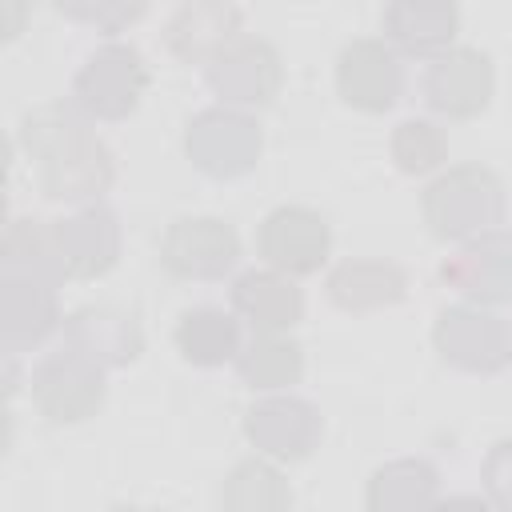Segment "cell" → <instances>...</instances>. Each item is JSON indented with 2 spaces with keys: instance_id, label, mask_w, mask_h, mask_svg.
Returning a JSON list of instances; mask_svg holds the SVG:
<instances>
[{
  "instance_id": "cell-12",
  "label": "cell",
  "mask_w": 512,
  "mask_h": 512,
  "mask_svg": "<svg viewBox=\"0 0 512 512\" xmlns=\"http://www.w3.org/2000/svg\"><path fill=\"white\" fill-rule=\"evenodd\" d=\"M64 340L72 352L88 356L100 368L104 364H128L144 348L140 320L124 308H112V304H88V308L72 312L64 324Z\"/></svg>"
},
{
  "instance_id": "cell-29",
  "label": "cell",
  "mask_w": 512,
  "mask_h": 512,
  "mask_svg": "<svg viewBox=\"0 0 512 512\" xmlns=\"http://www.w3.org/2000/svg\"><path fill=\"white\" fill-rule=\"evenodd\" d=\"M28 20V4L20 0H0V40H12Z\"/></svg>"
},
{
  "instance_id": "cell-27",
  "label": "cell",
  "mask_w": 512,
  "mask_h": 512,
  "mask_svg": "<svg viewBox=\"0 0 512 512\" xmlns=\"http://www.w3.org/2000/svg\"><path fill=\"white\" fill-rule=\"evenodd\" d=\"M444 152H448V144H444L440 128L428 120H404L392 136V156L404 172H428L444 160Z\"/></svg>"
},
{
  "instance_id": "cell-17",
  "label": "cell",
  "mask_w": 512,
  "mask_h": 512,
  "mask_svg": "<svg viewBox=\"0 0 512 512\" xmlns=\"http://www.w3.org/2000/svg\"><path fill=\"white\" fill-rule=\"evenodd\" d=\"M456 8L444 0H396L384 8V32L400 52L436 56L456 36Z\"/></svg>"
},
{
  "instance_id": "cell-3",
  "label": "cell",
  "mask_w": 512,
  "mask_h": 512,
  "mask_svg": "<svg viewBox=\"0 0 512 512\" xmlns=\"http://www.w3.org/2000/svg\"><path fill=\"white\" fill-rule=\"evenodd\" d=\"M32 396L52 424L88 420L104 404V368L72 348L52 352L32 376Z\"/></svg>"
},
{
  "instance_id": "cell-32",
  "label": "cell",
  "mask_w": 512,
  "mask_h": 512,
  "mask_svg": "<svg viewBox=\"0 0 512 512\" xmlns=\"http://www.w3.org/2000/svg\"><path fill=\"white\" fill-rule=\"evenodd\" d=\"M8 444H12V420H8V412H4V404H0V456L8 452Z\"/></svg>"
},
{
  "instance_id": "cell-16",
  "label": "cell",
  "mask_w": 512,
  "mask_h": 512,
  "mask_svg": "<svg viewBox=\"0 0 512 512\" xmlns=\"http://www.w3.org/2000/svg\"><path fill=\"white\" fill-rule=\"evenodd\" d=\"M60 324L56 292L36 280L0 276V344L32 348Z\"/></svg>"
},
{
  "instance_id": "cell-30",
  "label": "cell",
  "mask_w": 512,
  "mask_h": 512,
  "mask_svg": "<svg viewBox=\"0 0 512 512\" xmlns=\"http://www.w3.org/2000/svg\"><path fill=\"white\" fill-rule=\"evenodd\" d=\"M16 388H20V360L12 348L0 344V400H8Z\"/></svg>"
},
{
  "instance_id": "cell-26",
  "label": "cell",
  "mask_w": 512,
  "mask_h": 512,
  "mask_svg": "<svg viewBox=\"0 0 512 512\" xmlns=\"http://www.w3.org/2000/svg\"><path fill=\"white\" fill-rule=\"evenodd\" d=\"M84 124H88V116H84L76 104L56 100V104H40V108H32V112L24 116L20 140H24V148L40 160L48 148H56L64 136H72V132L84 128Z\"/></svg>"
},
{
  "instance_id": "cell-6",
  "label": "cell",
  "mask_w": 512,
  "mask_h": 512,
  "mask_svg": "<svg viewBox=\"0 0 512 512\" xmlns=\"http://www.w3.org/2000/svg\"><path fill=\"white\" fill-rule=\"evenodd\" d=\"M236 256H240V240L232 224L216 216L176 220L160 244V260L168 264V272L188 276V280H216L236 264Z\"/></svg>"
},
{
  "instance_id": "cell-33",
  "label": "cell",
  "mask_w": 512,
  "mask_h": 512,
  "mask_svg": "<svg viewBox=\"0 0 512 512\" xmlns=\"http://www.w3.org/2000/svg\"><path fill=\"white\" fill-rule=\"evenodd\" d=\"M8 164H12V144L0 136V184H4V176H8Z\"/></svg>"
},
{
  "instance_id": "cell-8",
  "label": "cell",
  "mask_w": 512,
  "mask_h": 512,
  "mask_svg": "<svg viewBox=\"0 0 512 512\" xmlns=\"http://www.w3.org/2000/svg\"><path fill=\"white\" fill-rule=\"evenodd\" d=\"M336 84L352 108L384 112L404 92V68H400V56L384 40H352L340 52Z\"/></svg>"
},
{
  "instance_id": "cell-5",
  "label": "cell",
  "mask_w": 512,
  "mask_h": 512,
  "mask_svg": "<svg viewBox=\"0 0 512 512\" xmlns=\"http://www.w3.org/2000/svg\"><path fill=\"white\" fill-rule=\"evenodd\" d=\"M188 156L208 176H244L260 156V128L244 112L208 108L188 124Z\"/></svg>"
},
{
  "instance_id": "cell-7",
  "label": "cell",
  "mask_w": 512,
  "mask_h": 512,
  "mask_svg": "<svg viewBox=\"0 0 512 512\" xmlns=\"http://www.w3.org/2000/svg\"><path fill=\"white\" fill-rule=\"evenodd\" d=\"M208 84L232 104H268L280 92V56L268 40L236 36L208 60Z\"/></svg>"
},
{
  "instance_id": "cell-19",
  "label": "cell",
  "mask_w": 512,
  "mask_h": 512,
  "mask_svg": "<svg viewBox=\"0 0 512 512\" xmlns=\"http://www.w3.org/2000/svg\"><path fill=\"white\" fill-rule=\"evenodd\" d=\"M232 308L256 328V332H284L300 320L304 296L300 288L280 272H244L232 288Z\"/></svg>"
},
{
  "instance_id": "cell-20",
  "label": "cell",
  "mask_w": 512,
  "mask_h": 512,
  "mask_svg": "<svg viewBox=\"0 0 512 512\" xmlns=\"http://www.w3.org/2000/svg\"><path fill=\"white\" fill-rule=\"evenodd\" d=\"M0 272L52 288L64 276L60 248H56V228H48L44 220H32V216L8 224L4 236H0Z\"/></svg>"
},
{
  "instance_id": "cell-25",
  "label": "cell",
  "mask_w": 512,
  "mask_h": 512,
  "mask_svg": "<svg viewBox=\"0 0 512 512\" xmlns=\"http://www.w3.org/2000/svg\"><path fill=\"white\" fill-rule=\"evenodd\" d=\"M236 364H240V376L252 388H280V384H296L300 380L304 356H300V348L292 340H284L276 332H260L248 348L236 352Z\"/></svg>"
},
{
  "instance_id": "cell-24",
  "label": "cell",
  "mask_w": 512,
  "mask_h": 512,
  "mask_svg": "<svg viewBox=\"0 0 512 512\" xmlns=\"http://www.w3.org/2000/svg\"><path fill=\"white\" fill-rule=\"evenodd\" d=\"M288 504V480L264 460H244L224 480V512H288Z\"/></svg>"
},
{
  "instance_id": "cell-22",
  "label": "cell",
  "mask_w": 512,
  "mask_h": 512,
  "mask_svg": "<svg viewBox=\"0 0 512 512\" xmlns=\"http://www.w3.org/2000/svg\"><path fill=\"white\" fill-rule=\"evenodd\" d=\"M436 504V468L424 460H392L368 484V512H428Z\"/></svg>"
},
{
  "instance_id": "cell-31",
  "label": "cell",
  "mask_w": 512,
  "mask_h": 512,
  "mask_svg": "<svg viewBox=\"0 0 512 512\" xmlns=\"http://www.w3.org/2000/svg\"><path fill=\"white\" fill-rule=\"evenodd\" d=\"M428 512H492L480 496H452V500H444V504H432Z\"/></svg>"
},
{
  "instance_id": "cell-10",
  "label": "cell",
  "mask_w": 512,
  "mask_h": 512,
  "mask_svg": "<svg viewBox=\"0 0 512 512\" xmlns=\"http://www.w3.org/2000/svg\"><path fill=\"white\" fill-rule=\"evenodd\" d=\"M492 84H496V76H492L488 56L476 48H456V52H444L432 60V68L424 76V100L436 112L464 120L488 104Z\"/></svg>"
},
{
  "instance_id": "cell-14",
  "label": "cell",
  "mask_w": 512,
  "mask_h": 512,
  "mask_svg": "<svg viewBox=\"0 0 512 512\" xmlns=\"http://www.w3.org/2000/svg\"><path fill=\"white\" fill-rule=\"evenodd\" d=\"M56 248H60V264H64V276H100L116 264V252H120V224L108 208L92 204V208H80L76 216L60 220L56 224Z\"/></svg>"
},
{
  "instance_id": "cell-35",
  "label": "cell",
  "mask_w": 512,
  "mask_h": 512,
  "mask_svg": "<svg viewBox=\"0 0 512 512\" xmlns=\"http://www.w3.org/2000/svg\"><path fill=\"white\" fill-rule=\"evenodd\" d=\"M112 512H164V508H112Z\"/></svg>"
},
{
  "instance_id": "cell-2",
  "label": "cell",
  "mask_w": 512,
  "mask_h": 512,
  "mask_svg": "<svg viewBox=\"0 0 512 512\" xmlns=\"http://www.w3.org/2000/svg\"><path fill=\"white\" fill-rule=\"evenodd\" d=\"M148 88V64L132 44H104L96 48L84 68L72 80V104L84 116H100V120H120L128 116L140 96Z\"/></svg>"
},
{
  "instance_id": "cell-9",
  "label": "cell",
  "mask_w": 512,
  "mask_h": 512,
  "mask_svg": "<svg viewBox=\"0 0 512 512\" xmlns=\"http://www.w3.org/2000/svg\"><path fill=\"white\" fill-rule=\"evenodd\" d=\"M436 348L464 372H496L508 360V328L480 308H448L436 320Z\"/></svg>"
},
{
  "instance_id": "cell-4",
  "label": "cell",
  "mask_w": 512,
  "mask_h": 512,
  "mask_svg": "<svg viewBox=\"0 0 512 512\" xmlns=\"http://www.w3.org/2000/svg\"><path fill=\"white\" fill-rule=\"evenodd\" d=\"M112 184V152L92 132V124L64 136L40 156V188L52 200H84Z\"/></svg>"
},
{
  "instance_id": "cell-15",
  "label": "cell",
  "mask_w": 512,
  "mask_h": 512,
  "mask_svg": "<svg viewBox=\"0 0 512 512\" xmlns=\"http://www.w3.org/2000/svg\"><path fill=\"white\" fill-rule=\"evenodd\" d=\"M236 32H240V8L236 4L196 0V4H184L172 12L164 40L180 60H192V64L204 60L208 64L220 48H228L236 40Z\"/></svg>"
},
{
  "instance_id": "cell-34",
  "label": "cell",
  "mask_w": 512,
  "mask_h": 512,
  "mask_svg": "<svg viewBox=\"0 0 512 512\" xmlns=\"http://www.w3.org/2000/svg\"><path fill=\"white\" fill-rule=\"evenodd\" d=\"M4 212H8V200H4V184H0V224H4Z\"/></svg>"
},
{
  "instance_id": "cell-1",
  "label": "cell",
  "mask_w": 512,
  "mask_h": 512,
  "mask_svg": "<svg viewBox=\"0 0 512 512\" xmlns=\"http://www.w3.org/2000/svg\"><path fill=\"white\" fill-rule=\"evenodd\" d=\"M424 220L444 240L472 232L484 236L492 224L504 220V188L488 168L460 164L424 192Z\"/></svg>"
},
{
  "instance_id": "cell-13",
  "label": "cell",
  "mask_w": 512,
  "mask_h": 512,
  "mask_svg": "<svg viewBox=\"0 0 512 512\" xmlns=\"http://www.w3.org/2000/svg\"><path fill=\"white\" fill-rule=\"evenodd\" d=\"M260 252L280 272H316L328 256V224L308 208H276L260 228Z\"/></svg>"
},
{
  "instance_id": "cell-18",
  "label": "cell",
  "mask_w": 512,
  "mask_h": 512,
  "mask_svg": "<svg viewBox=\"0 0 512 512\" xmlns=\"http://www.w3.org/2000/svg\"><path fill=\"white\" fill-rule=\"evenodd\" d=\"M444 280L484 304L508 300V236L500 228H492L480 240H472L468 248H460L444 264Z\"/></svg>"
},
{
  "instance_id": "cell-11",
  "label": "cell",
  "mask_w": 512,
  "mask_h": 512,
  "mask_svg": "<svg viewBox=\"0 0 512 512\" xmlns=\"http://www.w3.org/2000/svg\"><path fill=\"white\" fill-rule=\"evenodd\" d=\"M244 432L260 452L280 456V460H300L320 440V412L308 400L272 396V400H260L248 408Z\"/></svg>"
},
{
  "instance_id": "cell-21",
  "label": "cell",
  "mask_w": 512,
  "mask_h": 512,
  "mask_svg": "<svg viewBox=\"0 0 512 512\" xmlns=\"http://www.w3.org/2000/svg\"><path fill=\"white\" fill-rule=\"evenodd\" d=\"M328 292L340 308H352V312L396 304L404 296V272L388 260H344L328 276Z\"/></svg>"
},
{
  "instance_id": "cell-23",
  "label": "cell",
  "mask_w": 512,
  "mask_h": 512,
  "mask_svg": "<svg viewBox=\"0 0 512 512\" xmlns=\"http://www.w3.org/2000/svg\"><path fill=\"white\" fill-rule=\"evenodd\" d=\"M176 344L184 360L200 368H216L240 352V324L224 308H192L176 324Z\"/></svg>"
},
{
  "instance_id": "cell-28",
  "label": "cell",
  "mask_w": 512,
  "mask_h": 512,
  "mask_svg": "<svg viewBox=\"0 0 512 512\" xmlns=\"http://www.w3.org/2000/svg\"><path fill=\"white\" fill-rule=\"evenodd\" d=\"M60 12L68 20L92 24L100 32H120L124 24H132L136 16H144V4H112V0H80V4H60Z\"/></svg>"
}]
</instances>
